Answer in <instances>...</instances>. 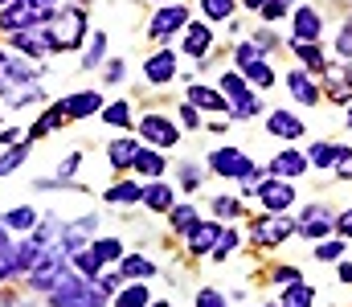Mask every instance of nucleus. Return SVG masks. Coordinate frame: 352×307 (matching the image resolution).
Instances as JSON below:
<instances>
[{
  "mask_svg": "<svg viewBox=\"0 0 352 307\" xmlns=\"http://www.w3.org/2000/svg\"><path fill=\"white\" fill-rule=\"evenodd\" d=\"M82 29H87V12L82 8H54L45 21H41V33H45V41H50V54L54 49H78V41H82Z\"/></svg>",
  "mask_w": 352,
  "mask_h": 307,
  "instance_id": "f257e3e1",
  "label": "nucleus"
},
{
  "mask_svg": "<svg viewBox=\"0 0 352 307\" xmlns=\"http://www.w3.org/2000/svg\"><path fill=\"white\" fill-rule=\"evenodd\" d=\"M0 95H4V102L16 106V102L41 99V87H37V78H33V70H29L25 62L0 54Z\"/></svg>",
  "mask_w": 352,
  "mask_h": 307,
  "instance_id": "f03ea898",
  "label": "nucleus"
},
{
  "mask_svg": "<svg viewBox=\"0 0 352 307\" xmlns=\"http://www.w3.org/2000/svg\"><path fill=\"white\" fill-rule=\"evenodd\" d=\"M102 304H107V295L98 291V283H90L82 275H70V271L50 291V307H102Z\"/></svg>",
  "mask_w": 352,
  "mask_h": 307,
  "instance_id": "7ed1b4c3",
  "label": "nucleus"
},
{
  "mask_svg": "<svg viewBox=\"0 0 352 307\" xmlns=\"http://www.w3.org/2000/svg\"><path fill=\"white\" fill-rule=\"evenodd\" d=\"M50 12H41L33 0H8L4 8H0V29L4 33H21V29H33V25H41Z\"/></svg>",
  "mask_w": 352,
  "mask_h": 307,
  "instance_id": "20e7f679",
  "label": "nucleus"
},
{
  "mask_svg": "<svg viewBox=\"0 0 352 307\" xmlns=\"http://www.w3.org/2000/svg\"><path fill=\"white\" fill-rule=\"evenodd\" d=\"M209 168H213L217 177H226V181H246V177H254V164H250L246 152H238V148H217V152H209Z\"/></svg>",
  "mask_w": 352,
  "mask_h": 307,
  "instance_id": "39448f33",
  "label": "nucleus"
},
{
  "mask_svg": "<svg viewBox=\"0 0 352 307\" xmlns=\"http://www.w3.org/2000/svg\"><path fill=\"white\" fill-rule=\"evenodd\" d=\"M140 135L152 144V148H173L176 139H180V131H176V123L168 119V115H144L140 119Z\"/></svg>",
  "mask_w": 352,
  "mask_h": 307,
  "instance_id": "423d86ee",
  "label": "nucleus"
},
{
  "mask_svg": "<svg viewBox=\"0 0 352 307\" xmlns=\"http://www.w3.org/2000/svg\"><path fill=\"white\" fill-rule=\"evenodd\" d=\"M258 201H263V209L274 217V213H283V209L295 205V185H291V181H278V177H266V185L258 189Z\"/></svg>",
  "mask_w": 352,
  "mask_h": 307,
  "instance_id": "0eeeda50",
  "label": "nucleus"
},
{
  "mask_svg": "<svg viewBox=\"0 0 352 307\" xmlns=\"http://www.w3.org/2000/svg\"><path fill=\"white\" fill-rule=\"evenodd\" d=\"M295 229H299V225H295L291 217L274 213V217H263V221L254 225V242H258V246H278V242H287Z\"/></svg>",
  "mask_w": 352,
  "mask_h": 307,
  "instance_id": "6e6552de",
  "label": "nucleus"
},
{
  "mask_svg": "<svg viewBox=\"0 0 352 307\" xmlns=\"http://www.w3.org/2000/svg\"><path fill=\"white\" fill-rule=\"evenodd\" d=\"M307 164H311V160H307L299 148H287V152H278V156L266 164V172H270V177H278V181H291V177H303V172H307Z\"/></svg>",
  "mask_w": 352,
  "mask_h": 307,
  "instance_id": "1a4fd4ad",
  "label": "nucleus"
},
{
  "mask_svg": "<svg viewBox=\"0 0 352 307\" xmlns=\"http://www.w3.org/2000/svg\"><path fill=\"white\" fill-rule=\"evenodd\" d=\"M180 25H188V8H184V4H164V8L152 16V37L164 41V37H173Z\"/></svg>",
  "mask_w": 352,
  "mask_h": 307,
  "instance_id": "9d476101",
  "label": "nucleus"
},
{
  "mask_svg": "<svg viewBox=\"0 0 352 307\" xmlns=\"http://www.w3.org/2000/svg\"><path fill=\"white\" fill-rule=\"evenodd\" d=\"M332 213H324L320 205H311V209H299V234L303 238H328L332 234Z\"/></svg>",
  "mask_w": 352,
  "mask_h": 307,
  "instance_id": "9b49d317",
  "label": "nucleus"
},
{
  "mask_svg": "<svg viewBox=\"0 0 352 307\" xmlns=\"http://www.w3.org/2000/svg\"><path fill=\"white\" fill-rule=\"evenodd\" d=\"M221 225H213V221H197L192 229H188V250L192 254H213L217 250V242H221Z\"/></svg>",
  "mask_w": 352,
  "mask_h": 307,
  "instance_id": "f8f14e48",
  "label": "nucleus"
},
{
  "mask_svg": "<svg viewBox=\"0 0 352 307\" xmlns=\"http://www.w3.org/2000/svg\"><path fill=\"white\" fill-rule=\"evenodd\" d=\"M144 78H148V82H156V87L173 82V78H176V54H173V49L152 54V58L144 62Z\"/></svg>",
  "mask_w": 352,
  "mask_h": 307,
  "instance_id": "ddd939ff",
  "label": "nucleus"
},
{
  "mask_svg": "<svg viewBox=\"0 0 352 307\" xmlns=\"http://www.w3.org/2000/svg\"><path fill=\"white\" fill-rule=\"evenodd\" d=\"M266 131L278 135V139H299L303 135V119L291 115V111H270L266 115Z\"/></svg>",
  "mask_w": 352,
  "mask_h": 307,
  "instance_id": "4468645a",
  "label": "nucleus"
},
{
  "mask_svg": "<svg viewBox=\"0 0 352 307\" xmlns=\"http://www.w3.org/2000/svg\"><path fill=\"white\" fill-rule=\"evenodd\" d=\"M58 106H62L66 119H87V115H94V111H102V99H98L94 91H82V95H66Z\"/></svg>",
  "mask_w": 352,
  "mask_h": 307,
  "instance_id": "2eb2a0df",
  "label": "nucleus"
},
{
  "mask_svg": "<svg viewBox=\"0 0 352 307\" xmlns=\"http://www.w3.org/2000/svg\"><path fill=\"white\" fill-rule=\"evenodd\" d=\"M12 45H16L25 58H41V54H50V41H45L41 25H37V29H21V33H12Z\"/></svg>",
  "mask_w": 352,
  "mask_h": 307,
  "instance_id": "dca6fc26",
  "label": "nucleus"
},
{
  "mask_svg": "<svg viewBox=\"0 0 352 307\" xmlns=\"http://www.w3.org/2000/svg\"><path fill=\"white\" fill-rule=\"evenodd\" d=\"M21 271H29V254H25V246L8 242V246L0 250V283L12 279V275H21Z\"/></svg>",
  "mask_w": 352,
  "mask_h": 307,
  "instance_id": "f3484780",
  "label": "nucleus"
},
{
  "mask_svg": "<svg viewBox=\"0 0 352 307\" xmlns=\"http://www.w3.org/2000/svg\"><path fill=\"white\" fill-rule=\"evenodd\" d=\"M135 156H140V144L135 139H111L107 144V160H111V168H131L135 164Z\"/></svg>",
  "mask_w": 352,
  "mask_h": 307,
  "instance_id": "a211bd4d",
  "label": "nucleus"
},
{
  "mask_svg": "<svg viewBox=\"0 0 352 307\" xmlns=\"http://www.w3.org/2000/svg\"><path fill=\"white\" fill-rule=\"evenodd\" d=\"M287 91H291L295 99L303 102V106H316V102H320V91H316V82H311L303 70H291V74H287Z\"/></svg>",
  "mask_w": 352,
  "mask_h": 307,
  "instance_id": "6ab92c4d",
  "label": "nucleus"
},
{
  "mask_svg": "<svg viewBox=\"0 0 352 307\" xmlns=\"http://www.w3.org/2000/svg\"><path fill=\"white\" fill-rule=\"evenodd\" d=\"M209 49H213L209 25H188V33H184V54H188V58H205Z\"/></svg>",
  "mask_w": 352,
  "mask_h": 307,
  "instance_id": "aec40b11",
  "label": "nucleus"
},
{
  "mask_svg": "<svg viewBox=\"0 0 352 307\" xmlns=\"http://www.w3.org/2000/svg\"><path fill=\"white\" fill-rule=\"evenodd\" d=\"M119 275H123L127 283H144V279H152V275H156V266H152L144 254H127V258L119 262Z\"/></svg>",
  "mask_w": 352,
  "mask_h": 307,
  "instance_id": "412c9836",
  "label": "nucleus"
},
{
  "mask_svg": "<svg viewBox=\"0 0 352 307\" xmlns=\"http://www.w3.org/2000/svg\"><path fill=\"white\" fill-rule=\"evenodd\" d=\"M320 25H324V21H320L316 8H299V12H295V41H316V37H320Z\"/></svg>",
  "mask_w": 352,
  "mask_h": 307,
  "instance_id": "4be33fe9",
  "label": "nucleus"
},
{
  "mask_svg": "<svg viewBox=\"0 0 352 307\" xmlns=\"http://www.w3.org/2000/svg\"><path fill=\"white\" fill-rule=\"evenodd\" d=\"M344 156H349L344 144H311V156H307V160H311L316 168H332V164H340Z\"/></svg>",
  "mask_w": 352,
  "mask_h": 307,
  "instance_id": "5701e85b",
  "label": "nucleus"
},
{
  "mask_svg": "<svg viewBox=\"0 0 352 307\" xmlns=\"http://www.w3.org/2000/svg\"><path fill=\"white\" fill-rule=\"evenodd\" d=\"M144 205H148L152 213H173V185H164V181L148 185V189H144Z\"/></svg>",
  "mask_w": 352,
  "mask_h": 307,
  "instance_id": "b1692460",
  "label": "nucleus"
},
{
  "mask_svg": "<svg viewBox=\"0 0 352 307\" xmlns=\"http://www.w3.org/2000/svg\"><path fill=\"white\" fill-rule=\"evenodd\" d=\"M188 102L201 106V111H226L230 115V102L221 99L217 91H209V87H188Z\"/></svg>",
  "mask_w": 352,
  "mask_h": 307,
  "instance_id": "393cba45",
  "label": "nucleus"
},
{
  "mask_svg": "<svg viewBox=\"0 0 352 307\" xmlns=\"http://www.w3.org/2000/svg\"><path fill=\"white\" fill-rule=\"evenodd\" d=\"M90 254L98 258V266H102V262H123V242H119V238H94Z\"/></svg>",
  "mask_w": 352,
  "mask_h": 307,
  "instance_id": "a878e982",
  "label": "nucleus"
},
{
  "mask_svg": "<svg viewBox=\"0 0 352 307\" xmlns=\"http://www.w3.org/2000/svg\"><path fill=\"white\" fill-rule=\"evenodd\" d=\"M62 123H66V115H62V106L54 102V106H50V111L29 127V139H41V135H50V131H54V127H62Z\"/></svg>",
  "mask_w": 352,
  "mask_h": 307,
  "instance_id": "bb28decb",
  "label": "nucleus"
},
{
  "mask_svg": "<svg viewBox=\"0 0 352 307\" xmlns=\"http://www.w3.org/2000/svg\"><path fill=\"white\" fill-rule=\"evenodd\" d=\"M0 225L4 229H37V209H8L4 217H0Z\"/></svg>",
  "mask_w": 352,
  "mask_h": 307,
  "instance_id": "cd10ccee",
  "label": "nucleus"
},
{
  "mask_svg": "<svg viewBox=\"0 0 352 307\" xmlns=\"http://www.w3.org/2000/svg\"><path fill=\"white\" fill-rule=\"evenodd\" d=\"M140 177H164V156H156V152H148V148H140V156H135V164H131Z\"/></svg>",
  "mask_w": 352,
  "mask_h": 307,
  "instance_id": "c85d7f7f",
  "label": "nucleus"
},
{
  "mask_svg": "<svg viewBox=\"0 0 352 307\" xmlns=\"http://www.w3.org/2000/svg\"><path fill=\"white\" fill-rule=\"evenodd\" d=\"M107 201L111 205H135V201H144V189H140L135 181H123V185L107 189Z\"/></svg>",
  "mask_w": 352,
  "mask_h": 307,
  "instance_id": "c756f323",
  "label": "nucleus"
},
{
  "mask_svg": "<svg viewBox=\"0 0 352 307\" xmlns=\"http://www.w3.org/2000/svg\"><path fill=\"white\" fill-rule=\"evenodd\" d=\"M115 307H152V299H148V287H144V283H127V287L119 291Z\"/></svg>",
  "mask_w": 352,
  "mask_h": 307,
  "instance_id": "7c9ffc66",
  "label": "nucleus"
},
{
  "mask_svg": "<svg viewBox=\"0 0 352 307\" xmlns=\"http://www.w3.org/2000/svg\"><path fill=\"white\" fill-rule=\"evenodd\" d=\"M311 299H316V291H311L307 283H295V287H287L283 307H311Z\"/></svg>",
  "mask_w": 352,
  "mask_h": 307,
  "instance_id": "2f4dec72",
  "label": "nucleus"
},
{
  "mask_svg": "<svg viewBox=\"0 0 352 307\" xmlns=\"http://www.w3.org/2000/svg\"><path fill=\"white\" fill-rule=\"evenodd\" d=\"M168 221H173L176 229H180V234H188V229L197 225V209H192V205H173V213H168Z\"/></svg>",
  "mask_w": 352,
  "mask_h": 307,
  "instance_id": "473e14b6",
  "label": "nucleus"
},
{
  "mask_svg": "<svg viewBox=\"0 0 352 307\" xmlns=\"http://www.w3.org/2000/svg\"><path fill=\"white\" fill-rule=\"evenodd\" d=\"M295 54H299V58H303V62H307L316 74H324V70H328V66H324V54L316 49V41H303V45L295 41Z\"/></svg>",
  "mask_w": 352,
  "mask_h": 307,
  "instance_id": "72a5a7b5",
  "label": "nucleus"
},
{
  "mask_svg": "<svg viewBox=\"0 0 352 307\" xmlns=\"http://www.w3.org/2000/svg\"><path fill=\"white\" fill-rule=\"evenodd\" d=\"M242 74H246V78H250V82H254V87H274V70H270V66H266L263 58H258V62H250V66H246V70H242Z\"/></svg>",
  "mask_w": 352,
  "mask_h": 307,
  "instance_id": "f704fd0d",
  "label": "nucleus"
},
{
  "mask_svg": "<svg viewBox=\"0 0 352 307\" xmlns=\"http://www.w3.org/2000/svg\"><path fill=\"white\" fill-rule=\"evenodd\" d=\"M102 119L115 123V127H131V106L127 102H111V106H102Z\"/></svg>",
  "mask_w": 352,
  "mask_h": 307,
  "instance_id": "c9c22d12",
  "label": "nucleus"
},
{
  "mask_svg": "<svg viewBox=\"0 0 352 307\" xmlns=\"http://www.w3.org/2000/svg\"><path fill=\"white\" fill-rule=\"evenodd\" d=\"M221 91H226L234 102L250 95V91H246V78H242V74H234V70H230V74H221Z\"/></svg>",
  "mask_w": 352,
  "mask_h": 307,
  "instance_id": "e433bc0d",
  "label": "nucleus"
},
{
  "mask_svg": "<svg viewBox=\"0 0 352 307\" xmlns=\"http://www.w3.org/2000/svg\"><path fill=\"white\" fill-rule=\"evenodd\" d=\"M74 266L82 271V279H90V283H94V279L102 275V266H98V258H94L90 250H78V254H74Z\"/></svg>",
  "mask_w": 352,
  "mask_h": 307,
  "instance_id": "4c0bfd02",
  "label": "nucleus"
},
{
  "mask_svg": "<svg viewBox=\"0 0 352 307\" xmlns=\"http://www.w3.org/2000/svg\"><path fill=\"white\" fill-rule=\"evenodd\" d=\"M258 111H263V102L254 99V95H246V99H238L230 106V119H254Z\"/></svg>",
  "mask_w": 352,
  "mask_h": 307,
  "instance_id": "58836bf2",
  "label": "nucleus"
},
{
  "mask_svg": "<svg viewBox=\"0 0 352 307\" xmlns=\"http://www.w3.org/2000/svg\"><path fill=\"white\" fill-rule=\"evenodd\" d=\"M201 12H205L209 21H226V16L234 12V0H201Z\"/></svg>",
  "mask_w": 352,
  "mask_h": 307,
  "instance_id": "ea45409f",
  "label": "nucleus"
},
{
  "mask_svg": "<svg viewBox=\"0 0 352 307\" xmlns=\"http://www.w3.org/2000/svg\"><path fill=\"white\" fill-rule=\"evenodd\" d=\"M25 152H29V144H12V152H8V156H0V181H4L21 160H25Z\"/></svg>",
  "mask_w": 352,
  "mask_h": 307,
  "instance_id": "a19ab883",
  "label": "nucleus"
},
{
  "mask_svg": "<svg viewBox=\"0 0 352 307\" xmlns=\"http://www.w3.org/2000/svg\"><path fill=\"white\" fill-rule=\"evenodd\" d=\"M258 58H263V49H258L254 41H246V45H238V49H234V62H238L242 70H246L250 62H258Z\"/></svg>",
  "mask_w": 352,
  "mask_h": 307,
  "instance_id": "79ce46f5",
  "label": "nucleus"
},
{
  "mask_svg": "<svg viewBox=\"0 0 352 307\" xmlns=\"http://www.w3.org/2000/svg\"><path fill=\"white\" fill-rule=\"evenodd\" d=\"M238 242H242V238H238L234 229H226V234H221V242H217V250H213V258H217V262H226V258H230V250H238Z\"/></svg>",
  "mask_w": 352,
  "mask_h": 307,
  "instance_id": "37998d69",
  "label": "nucleus"
},
{
  "mask_svg": "<svg viewBox=\"0 0 352 307\" xmlns=\"http://www.w3.org/2000/svg\"><path fill=\"white\" fill-rule=\"evenodd\" d=\"M102 54H107V33H94V41H90V54L82 58L87 66H98L102 62Z\"/></svg>",
  "mask_w": 352,
  "mask_h": 307,
  "instance_id": "c03bdc74",
  "label": "nucleus"
},
{
  "mask_svg": "<svg viewBox=\"0 0 352 307\" xmlns=\"http://www.w3.org/2000/svg\"><path fill=\"white\" fill-rule=\"evenodd\" d=\"M213 209H217V217H242V201H234V197H217Z\"/></svg>",
  "mask_w": 352,
  "mask_h": 307,
  "instance_id": "a18cd8bd",
  "label": "nucleus"
},
{
  "mask_svg": "<svg viewBox=\"0 0 352 307\" xmlns=\"http://www.w3.org/2000/svg\"><path fill=\"white\" fill-rule=\"evenodd\" d=\"M340 254H344V242H320V250H316L320 262H332V258H340Z\"/></svg>",
  "mask_w": 352,
  "mask_h": 307,
  "instance_id": "49530a36",
  "label": "nucleus"
},
{
  "mask_svg": "<svg viewBox=\"0 0 352 307\" xmlns=\"http://www.w3.org/2000/svg\"><path fill=\"white\" fill-rule=\"evenodd\" d=\"M270 279H274L278 287H295V283H299V271H295V266H278Z\"/></svg>",
  "mask_w": 352,
  "mask_h": 307,
  "instance_id": "de8ad7c7",
  "label": "nucleus"
},
{
  "mask_svg": "<svg viewBox=\"0 0 352 307\" xmlns=\"http://www.w3.org/2000/svg\"><path fill=\"white\" fill-rule=\"evenodd\" d=\"M336 54L340 58H352V21L340 29V37H336Z\"/></svg>",
  "mask_w": 352,
  "mask_h": 307,
  "instance_id": "09e8293b",
  "label": "nucleus"
},
{
  "mask_svg": "<svg viewBox=\"0 0 352 307\" xmlns=\"http://www.w3.org/2000/svg\"><path fill=\"white\" fill-rule=\"evenodd\" d=\"M287 8H291V0H266L263 16H266V21H278V16H283V12H287Z\"/></svg>",
  "mask_w": 352,
  "mask_h": 307,
  "instance_id": "8fccbe9b",
  "label": "nucleus"
},
{
  "mask_svg": "<svg viewBox=\"0 0 352 307\" xmlns=\"http://www.w3.org/2000/svg\"><path fill=\"white\" fill-rule=\"evenodd\" d=\"M197 307H230V304H226V295H217V291L205 287V291L197 295Z\"/></svg>",
  "mask_w": 352,
  "mask_h": 307,
  "instance_id": "3c124183",
  "label": "nucleus"
},
{
  "mask_svg": "<svg viewBox=\"0 0 352 307\" xmlns=\"http://www.w3.org/2000/svg\"><path fill=\"white\" fill-rule=\"evenodd\" d=\"M180 123H184V127H197V123H201V115H197V106H192V102H188V106H180Z\"/></svg>",
  "mask_w": 352,
  "mask_h": 307,
  "instance_id": "603ef678",
  "label": "nucleus"
},
{
  "mask_svg": "<svg viewBox=\"0 0 352 307\" xmlns=\"http://www.w3.org/2000/svg\"><path fill=\"white\" fill-rule=\"evenodd\" d=\"M78 160H82V156H78V152H70V160L62 164V172H58V177H62V181H70V177L78 172Z\"/></svg>",
  "mask_w": 352,
  "mask_h": 307,
  "instance_id": "864d4df0",
  "label": "nucleus"
},
{
  "mask_svg": "<svg viewBox=\"0 0 352 307\" xmlns=\"http://www.w3.org/2000/svg\"><path fill=\"white\" fill-rule=\"evenodd\" d=\"M254 45H258V49H274V45H278V37H274V33H258V37H254Z\"/></svg>",
  "mask_w": 352,
  "mask_h": 307,
  "instance_id": "5fc2aeb1",
  "label": "nucleus"
},
{
  "mask_svg": "<svg viewBox=\"0 0 352 307\" xmlns=\"http://www.w3.org/2000/svg\"><path fill=\"white\" fill-rule=\"evenodd\" d=\"M336 229H340L344 238H352V209H349V213H340V217H336Z\"/></svg>",
  "mask_w": 352,
  "mask_h": 307,
  "instance_id": "6e6d98bb",
  "label": "nucleus"
},
{
  "mask_svg": "<svg viewBox=\"0 0 352 307\" xmlns=\"http://www.w3.org/2000/svg\"><path fill=\"white\" fill-rule=\"evenodd\" d=\"M201 185V177H197V168L192 164H184V189H197Z\"/></svg>",
  "mask_w": 352,
  "mask_h": 307,
  "instance_id": "4d7b16f0",
  "label": "nucleus"
},
{
  "mask_svg": "<svg viewBox=\"0 0 352 307\" xmlns=\"http://www.w3.org/2000/svg\"><path fill=\"white\" fill-rule=\"evenodd\" d=\"M119 78H123V62H111L107 66V82H119Z\"/></svg>",
  "mask_w": 352,
  "mask_h": 307,
  "instance_id": "13d9d810",
  "label": "nucleus"
},
{
  "mask_svg": "<svg viewBox=\"0 0 352 307\" xmlns=\"http://www.w3.org/2000/svg\"><path fill=\"white\" fill-rule=\"evenodd\" d=\"M340 279H344V283H352V262H344V266H340Z\"/></svg>",
  "mask_w": 352,
  "mask_h": 307,
  "instance_id": "bf43d9fd",
  "label": "nucleus"
},
{
  "mask_svg": "<svg viewBox=\"0 0 352 307\" xmlns=\"http://www.w3.org/2000/svg\"><path fill=\"white\" fill-rule=\"evenodd\" d=\"M242 4H246V8H258V12L266 8V0H242Z\"/></svg>",
  "mask_w": 352,
  "mask_h": 307,
  "instance_id": "052dcab7",
  "label": "nucleus"
},
{
  "mask_svg": "<svg viewBox=\"0 0 352 307\" xmlns=\"http://www.w3.org/2000/svg\"><path fill=\"white\" fill-rule=\"evenodd\" d=\"M4 246H8V238H4V225H0V250H4Z\"/></svg>",
  "mask_w": 352,
  "mask_h": 307,
  "instance_id": "680f3d73",
  "label": "nucleus"
},
{
  "mask_svg": "<svg viewBox=\"0 0 352 307\" xmlns=\"http://www.w3.org/2000/svg\"><path fill=\"white\" fill-rule=\"evenodd\" d=\"M152 307H173V304H168V299H160V304H152Z\"/></svg>",
  "mask_w": 352,
  "mask_h": 307,
  "instance_id": "e2e57ef3",
  "label": "nucleus"
},
{
  "mask_svg": "<svg viewBox=\"0 0 352 307\" xmlns=\"http://www.w3.org/2000/svg\"><path fill=\"white\" fill-rule=\"evenodd\" d=\"M349 127H352V115H349Z\"/></svg>",
  "mask_w": 352,
  "mask_h": 307,
  "instance_id": "0e129e2a",
  "label": "nucleus"
}]
</instances>
